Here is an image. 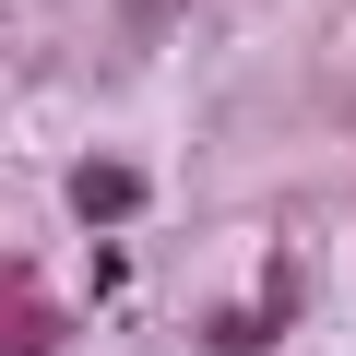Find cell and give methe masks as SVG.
Returning <instances> with one entry per match:
<instances>
[{
	"label": "cell",
	"instance_id": "6da1fadb",
	"mask_svg": "<svg viewBox=\"0 0 356 356\" xmlns=\"http://www.w3.org/2000/svg\"><path fill=\"white\" fill-rule=\"evenodd\" d=\"M131 202H143V178H131V166H72V214L107 226V214H131Z\"/></svg>",
	"mask_w": 356,
	"mask_h": 356
},
{
	"label": "cell",
	"instance_id": "7a4b0ae2",
	"mask_svg": "<svg viewBox=\"0 0 356 356\" xmlns=\"http://www.w3.org/2000/svg\"><path fill=\"white\" fill-rule=\"evenodd\" d=\"M0 356H48V309H36L13 273H0Z\"/></svg>",
	"mask_w": 356,
	"mask_h": 356
},
{
	"label": "cell",
	"instance_id": "3957f363",
	"mask_svg": "<svg viewBox=\"0 0 356 356\" xmlns=\"http://www.w3.org/2000/svg\"><path fill=\"white\" fill-rule=\"evenodd\" d=\"M166 13H178V0H131V24H166Z\"/></svg>",
	"mask_w": 356,
	"mask_h": 356
}]
</instances>
